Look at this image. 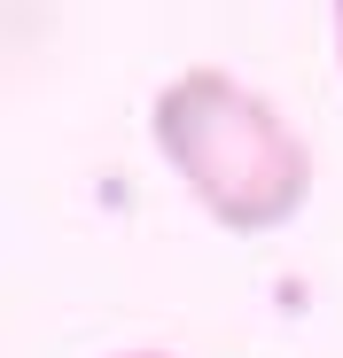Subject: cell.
<instances>
[{"mask_svg":"<svg viewBox=\"0 0 343 358\" xmlns=\"http://www.w3.org/2000/svg\"><path fill=\"white\" fill-rule=\"evenodd\" d=\"M156 148L188 179V195L226 226V234H281L312 203V148L258 86L234 71H180L164 78L156 109Z\"/></svg>","mask_w":343,"mask_h":358,"instance_id":"6da1fadb","label":"cell"},{"mask_svg":"<svg viewBox=\"0 0 343 358\" xmlns=\"http://www.w3.org/2000/svg\"><path fill=\"white\" fill-rule=\"evenodd\" d=\"M335 47H343V0H335Z\"/></svg>","mask_w":343,"mask_h":358,"instance_id":"7a4b0ae2","label":"cell"},{"mask_svg":"<svg viewBox=\"0 0 343 358\" xmlns=\"http://www.w3.org/2000/svg\"><path fill=\"white\" fill-rule=\"evenodd\" d=\"M125 358H164V350H125Z\"/></svg>","mask_w":343,"mask_h":358,"instance_id":"3957f363","label":"cell"}]
</instances>
